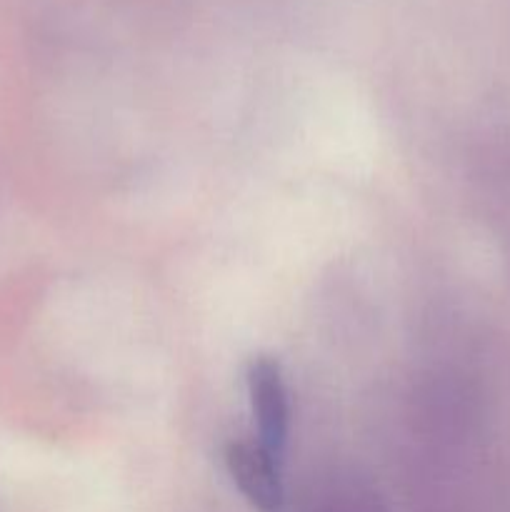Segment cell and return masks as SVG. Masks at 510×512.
<instances>
[{
    "label": "cell",
    "instance_id": "obj_1",
    "mask_svg": "<svg viewBox=\"0 0 510 512\" xmlns=\"http://www.w3.org/2000/svg\"><path fill=\"white\" fill-rule=\"evenodd\" d=\"M245 380H248L250 408L258 425V443L270 455L283 460L290 433V400L283 370L273 358L258 355L248 363Z\"/></svg>",
    "mask_w": 510,
    "mask_h": 512
},
{
    "label": "cell",
    "instance_id": "obj_2",
    "mask_svg": "<svg viewBox=\"0 0 510 512\" xmlns=\"http://www.w3.org/2000/svg\"><path fill=\"white\" fill-rule=\"evenodd\" d=\"M280 463L260 443H228L225 468L243 498L260 512H280L285 505V488Z\"/></svg>",
    "mask_w": 510,
    "mask_h": 512
}]
</instances>
